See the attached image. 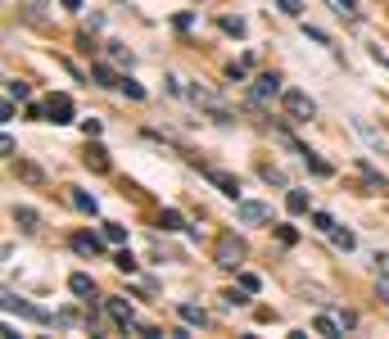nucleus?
<instances>
[{"instance_id":"obj_22","label":"nucleus","mask_w":389,"mask_h":339,"mask_svg":"<svg viewBox=\"0 0 389 339\" xmlns=\"http://www.w3.org/2000/svg\"><path fill=\"white\" fill-rule=\"evenodd\" d=\"M331 240H335V249H344V253H349V249L358 245V240H354V231H339V226L331 231Z\"/></svg>"},{"instance_id":"obj_1","label":"nucleus","mask_w":389,"mask_h":339,"mask_svg":"<svg viewBox=\"0 0 389 339\" xmlns=\"http://www.w3.org/2000/svg\"><path fill=\"white\" fill-rule=\"evenodd\" d=\"M281 104H285L290 123H312L317 118V104H312L308 91H281Z\"/></svg>"},{"instance_id":"obj_29","label":"nucleus","mask_w":389,"mask_h":339,"mask_svg":"<svg viewBox=\"0 0 389 339\" xmlns=\"http://www.w3.org/2000/svg\"><path fill=\"white\" fill-rule=\"evenodd\" d=\"M82 131H87V140L100 136V118H82Z\"/></svg>"},{"instance_id":"obj_4","label":"nucleus","mask_w":389,"mask_h":339,"mask_svg":"<svg viewBox=\"0 0 389 339\" xmlns=\"http://www.w3.org/2000/svg\"><path fill=\"white\" fill-rule=\"evenodd\" d=\"M5 312H18V317H32V321H55L50 312H41V308H32V304H23V299L14 294V289H5Z\"/></svg>"},{"instance_id":"obj_13","label":"nucleus","mask_w":389,"mask_h":339,"mask_svg":"<svg viewBox=\"0 0 389 339\" xmlns=\"http://www.w3.org/2000/svg\"><path fill=\"white\" fill-rule=\"evenodd\" d=\"M177 317L186 321V326H209V312L194 308V304H181V308H177Z\"/></svg>"},{"instance_id":"obj_31","label":"nucleus","mask_w":389,"mask_h":339,"mask_svg":"<svg viewBox=\"0 0 389 339\" xmlns=\"http://www.w3.org/2000/svg\"><path fill=\"white\" fill-rule=\"evenodd\" d=\"M0 118H5V123H14V95H5V100H0Z\"/></svg>"},{"instance_id":"obj_16","label":"nucleus","mask_w":389,"mask_h":339,"mask_svg":"<svg viewBox=\"0 0 389 339\" xmlns=\"http://www.w3.org/2000/svg\"><path fill=\"white\" fill-rule=\"evenodd\" d=\"M91 82H95V87H123V82H114V72H109L104 64H95V68H91Z\"/></svg>"},{"instance_id":"obj_5","label":"nucleus","mask_w":389,"mask_h":339,"mask_svg":"<svg viewBox=\"0 0 389 339\" xmlns=\"http://www.w3.org/2000/svg\"><path fill=\"white\" fill-rule=\"evenodd\" d=\"M240 222L245 226H258V222H267V217H272V209H267V204H258V199H240Z\"/></svg>"},{"instance_id":"obj_12","label":"nucleus","mask_w":389,"mask_h":339,"mask_svg":"<svg viewBox=\"0 0 389 339\" xmlns=\"http://www.w3.org/2000/svg\"><path fill=\"white\" fill-rule=\"evenodd\" d=\"M82 163H87L91 172H104V167H109V154L100 150V145H87V154H82Z\"/></svg>"},{"instance_id":"obj_25","label":"nucleus","mask_w":389,"mask_h":339,"mask_svg":"<svg viewBox=\"0 0 389 339\" xmlns=\"http://www.w3.org/2000/svg\"><path fill=\"white\" fill-rule=\"evenodd\" d=\"M18 177H23V181H36V186L45 181V177H41V167H32V163H18Z\"/></svg>"},{"instance_id":"obj_2","label":"nucleus","mask_w":389,"mask_h":339,"mask_svg":"<svg viewBox=\"0 0 389 339\" xmlns=\"http://www.w3.org/2000/svg\"><path fill=\"white\" fill-rule=\"evenodd\" d=\"M213 262H217V267H226V272H236L240 262H245V240L222 235V240H217V249H213Z\"/></svg>"},{"instance_id":"obj_10","label":"nucleus","mask_w":389,"mask_h":339,"mask_svg":"<svg viewBox=\"0 0 389 339\" xmlns=\"http://www.w3.org/2000/svg\"><path fill=\"white\" fill-rule=\"evenodd\" d=\"M72 249H77L82 258H100V253H104V245H100L95 235H87V231H82V235H72Z\"/></svg>"},{"instance_id":"obj_23","label":"nucleus","mask_w":389,"mask_h":339,"mask_svg":"<svg viewBox=\"0 0 389 339\" xmlns=\"http://www.w3.org/2000/svg\"><path fill=\"white\" fill-rule=\"evenodd\" d=\"M276 9H281L285 18H299L303 14V0H276Z\"/></svg>"},{"instance_id":"obj_6","label":"nucleus","mask_w":389,"mask_h":339,"mask_svg":"<svg viewBox=\"0 0 389 339\" xmlns=\"http://www.w3.org/2000/svg\"><path fill=\"white\" fill-rule=\"evenodd\" d=\"M45 118H50V123H72V100L68 95H50V104H45Z\"/></svg>"},{"instance_id":"obj_27","label":"nucleus","mask_w":389,"mask_h":339,"mask_svg":"<svg viewBox=\"0 0 389 339\" xmlns=\"http://www.w3.org/2000/svg\"><path fill=\"white\" fill-rule=\"evenodd\" d=\"M114 262H118V272H127V276H131V272H136V258H131V253H127V249H123V253H118V258H114Z\"/></svg>"},{"instance_id":"obj_35","label":"nucleus","mask_w":389,"mask_h":339,"mask_svg":"<svg viewBox=\"0 0 389 339\" xmlns=\"http://www.w3.org/2000/svg\"><path fill=\"white\" fill-rule=\"evenodd\" d=\"M64 9H82V0H64Z\"/></svg>"},{"instance_id":"obj_11","label":"nucleus","mask_w":389,"mask_h":339,"mask_svg":"<svg viewBox=\"0 0 389 339\" xmlns=\"http://www.w3.org/2000/svg\"><path fill=\"white\" fill-rule=\"evenodd\" d=\"M209 181H213V186H217V190H222V195H231V199H236V204H240V181H236V177H231V172H209Z\"/></svg>"},{"instance_id":"obj_34","label":"nucleus","mask_w":389,"mask_h":339,"mask_svg":"<svg viewBox=\"0 0 389 339\" xmlns=\"http://www.w3.org/2000/svg\"><path fill=\"white\" fill-rule=\"evenodd\" d=\"M376 272H380V276H389V253H376Z\"/></svg>"},{"instance_id":"obj_15","label":"nucleus","mask_w":389,"mask_h":339,"mask_svg":"<svg viewBox=\"0 0 389 339\" xmlns=\"http://www.w3.org/2000/svg\"><path fill=\"white\" fill-rule=\"evenodd\" d=\"M312 330H317V335H326V339H335L339 330H344V326H339L335 317H317V321H312Z\"/></svg>"},{"instance_id":"obj_20","label":"nucleus","mask_w":389,"mask_h":339,"mask_svg":"<svg viewBox=\"0 0 389 339\" xmlns=\"http://www.w3.org/2000/svg\"><path fill=\"white\" fill-rule=\"evenodd\" d=\"M109 59H114V64H131V50L123 41H109Z\"/></svg>"},{"instance_id":"obj_32","label":"nucleus","mask_w":389,"mask_h":339,"mask_svg":"<svg viewBox=\"0 0 389 339\" xmlns=\"http://www.w3.org/2000/svg\"><path fill=\"white\" fill-rule=\"evenodd\" d=\"M240 285H245V289H249V294H253V289H258L263 281H258V276H253V272H240Z\"/></svg>"},{"instance_id":"obj_33","label":"nucleus","mask_w":389,"mask_h":339,"mask_svg":"<svg viewBox=\"0 0 389 339\" xmlns=\"http://www.w3.org/2000/svg\"><path fill=\"white\" fill-rule=\"evenodd\" d=\"M123 91H127V95H131V100H145V91H141V87H136V82H127V77H123Z\"/></svg>"},{"instance_id":"obj_3","label":"nucleus","mask_w":389,"mask_h":339,"mask_svg":"<svg viewBox=\"0 0 389 339\" xmlns=\"http://www.w3.org/2000/svg\"><path fill=\"white\" fill-rule=\"evenodd\" d=\"M285 87H281V77L276 72H263V77H253V87H249V104H267V100H276Z\"/></svg>"},{"instance_id":"obj_19","label":"nucleus","mask_w":389,"mask_h":339,"mask_svg":"<svg viewBox=\"0 0 389 339\" xmlns=\"http://www.w3.org/2000/svg\"><path fill=\"white\" fill-rule=\"evenodd\" d=\"M23 14H28L32 23H41L45 18V0H23Z\"/></svg>"},{"instance_id":"obj_14","label":"nucleus","mask_w":389,"mask_h":339,"mask_svg":"<svg viewBox=\"0 0 389 339\" xmlns=\"http://www.w3.org/2000/svg\"><path fill=\"white\" fill-rule=\"evenodd\" d=\"M72 209H82V213H95V209H100V199H95V195H87V190H72Z\"/></svg>"},{"instance_id":"obj_28","label":"nucleus","mask_w":389,"mask_h":339,"mask_svg":"<svg viewBox=\"0 0 389 339\" xmlns=\"http://www.w3.org/2000/svg\"><path fill=\"white\" fill-rule=\"evenodd\" d=\"M104 240H109V245H123L127 231H123V226H104Z\"/></svg>"},{"instance_id":"obj_7","label":"nucleus","mask_w":389,"mask_h":339,"mask_svg":"<svg viewBox=\"0 0 389 339\" xmlns=\"http://www.w3.org/2000/svg\"><path fill=\"white\" fill-rule=\"evenodd\" d=\"M109 317L123 326V330H136V312H131V304H123V299H109Z\"/></svg>"},{"instance_id":"obj_18","label":"nucleus","mask_w":389,"mask_h":339,"mask_svg":"<svg viewBox=\"0 0 389 339\" xmlns=\"http://www.w3.org/2000/svg\"><path fill=\"white\" fill-rule=\"evenodd\" d=\"M159 226H163V231H186V222H181V213H177V209H168V213L159 217Z\"/></svg>"},{"instance_id":"obj_8","label":"nucleus","mask_w":389,"mask_h":339,"mask_svg":"<svg viewBox=\"0 0 389 339\" xmlns=\"http://www.w3.org/2000/svg\"><path fill=\"white\" fill-rule=\"evenodd\" d=\"M68 289L82 299V304H91V299H95V281H91L87 272H72V276H68Z\"/></svg>"},{"instance_id":"obj_24","label":"nucleus","mask_w":389,"mask_h":339,"mask_svg":"<svg viewBox=\"0 0 389 339\" xmlns=\"http://www.w3.org/2000/svg\"><path fill=\"white\" fill-rule=\"evenodd\" d=\"M312 226H317V231H326V235H331V231H335V217H331V213H312Z\"/></svg>"},{"instance_id":"obj_9","label":"nucleus","mask_w":389,"mask_h":339,"mask_svg":"<svg viewBox=\"0 0 389 339\" xmlns=\"http://www.w3.org/2000/svg\"><path fill=\"white\" fill-rule=\"evenodd\" d=\"M14 226H18V231H41V213H36V209H28V204H18V209H14Z\"/></svg>"},{"instance_id":"obj_17","label":"nucleus","mask_w":389,"mask_h":339,"mask_svg":"<svg viewBox=\"0 0 389 339\" xmlns=\"http://www.w3.org/2000/svg\"><path fill=\"white\" fill-rule=\"evenodd\" d=\"M285 209H290V213H308V195H303V190H290V195H285Z\"/></svg>"},{"instance_id":"obj_21","label":"nucleus","mask_w":389,"mask_h":339,"mask_svg":"<svg viewBox=\"0 0 389 339\" xmlns=\"http://www.w3.org/2000/svg\"><path fill=\"white\" fill-rule=\"evenodd\" d=\"M5 95H14V100H28V95H32V91H28V82H18V77H9V82H5Z\"/></svg>"},{"instance_id":"obj_26","label":"nucleus","mask_w":389,"mask_h":339,"mask_svg":"<svg viewBox=\"0 0 389 339\" xmlns=\"http://www.w3.org/2000/svg\"><path fill=\"white\" fill-rule=\"evenodd\" d=\"M263 181H272V186H285V172H281V167H272V163H267V167H263Z\"/></svg>"},{"instance_id":"obj_30","label":"nucleus","mask_w":389,"mask_h":339,"mask_svg":"<svg viewBox=\"0 0 389 339\" xmlns=\"http://www.w3.org/2000/svg\"><path fill=\"white\" fill-rule=\"evenodd\" d=\"M222 32H231V36H240V32H245V18H222Z\"/></svg>"}]
</instances>
